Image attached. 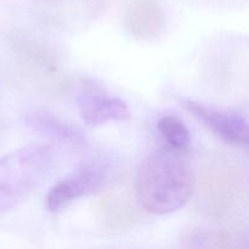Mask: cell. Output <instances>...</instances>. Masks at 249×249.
I'll return each mask as SVG.
<instances>
[{"mask_svg":"<svg viewBox=\"0 0 249 249\" xmlns=\"http://www.w3.org/2000/svg\"><path fill=\"white\" fill-rule=\"evenodd\" d=\"M53 165L49 146L28 145L0 158V215L26 201Z\"/></svg>","mask_w":249,"mask_h":249,"instance_id":"7a4b0ae2","label":"cell"},{"mask_svg":"<svg viewBox=\"0 0 249 249\" xmlns=\"http://www.w3.org/2000/svg\"><path fill=\"white\" fill-rule=\"evenodd\" d=\"M184 105L187 111L224 141L233 145L247 146L248 124L242 114L219 111L194 100H186Z\"/></svg>","mask_w":249,"mask_h":249,"instance_id":"5b68a950","label":"cell"},{"mask_svg":"<svg viewBox=\"0 0 249 249\" xmlns=\"http://www.w3.org/2000/svg\"><path fill=\"white\" fill-rule=\"evenodd\" d=\"M111 167L106 160H91L53 185L46 196V207L56 212L66 204L97 191L108 180Z\"/></svg>","mask_w":249,"mask_h":249,"instance_id":"3957f363","label":"cell"},{"mask_svg":"<svg viewBox=\"0 0 249 249\" xmlns=\"http://www.w3.org/2000/svg\"><path fill=\"white\" fill-rule=\"evenodd\" d=\"M74 99L80 118L90 126L130 118V109L123 100L109 96L104 88L91 80L83 79L74 85Z\"/></svg>","mask_w":249,"mask_h":249,"instance_id":"277c9868","label":"cell"},{"mask_svg":"<svg viewBox=\"0 0 249 249\" xmlns=\"http://www.w3.org/2000/svg\"><path fill=\"white\" fill-rule=\"evenodd\" d=\"M24 123L33 130L44 134L49 138L57 140L62 143L73 146L75 148L84 147L87 145L84 135L70 125L68 123L63 122L58 117L49 113L45 111H33L28 112L24 116Z\"/></svg>","mask_w":249,"mask_h":249,"instance_id":"52a82bcc","label":"cell"},{"mask_svg":"<svg viewBox=\"0 0 249 249\" xmlns=\"http://www.w3.org/2000/svg\"><path fill=\"white\" fill-rule=\"evenodd\" d=\"M158 131L174 150L186 151L191 146L192 136L184 122L174 116H164L158 119Z\"/></svg>","mask_w":249,"mask_h":249,"instance_id":"ba28073f","label":"cell"},{"mask_svg":"<svg viewBox=\"0 0 249 249\" xmlns=\"http://www.w3.org/2000/svg\"><path fill=\"white\" fill-rule=\"evenodd\" d=\"M125 27L131 36L152 40L163 33L165 15L157 0H131L125 12Z\"/></svg>","mask_w":249,"mask_h":249,"instance_id":"8992f818","label":"cell"},{"mask_svg":"<svg viewBox=\"0 0 249 249\" xmlns=\"http://www.w3.org/2000/svg\"><path fill=\"white\" fill-rule=\"evenodd\" d=\"M194 190V177L181 152L155 151L142 160L135 182L136 198L146 212L165 215L182 208Z\"/></svg>","mask_w":249,"mask_h":249,"instance_id":"6da1fadb","label":"cell"}]
</instances>
